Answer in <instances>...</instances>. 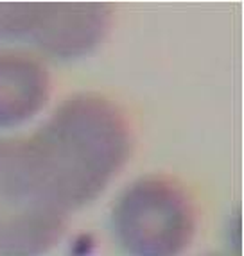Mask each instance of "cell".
I'll use <instances>...</instances> for the list:
<instances>
[{
  "label": "cell",
  "mask_w": 244,
  "mask_h": 256,
  "mask_svg": "<svg viewBox=\"0 0 244 256\" xmlns=\"http://www.w3.org/2000/svg\"><path fill=\"white\" fill-rule=\"evenodd\" d=\"M24 147L51 197L70 214L94 201L120 170L131 150L120 110L94 94L74 95Z\"/></svg>",
  "instance_id": "6da1fadb"
},
{
  "label": "cell",
  "mask_w": 244,
  "mask_h": 256,
  "mask_svg": "<svg viewBox=\"0 0 244 256\" xmlns=\"http://www.w3.org/2000/svg\"><path fill=\"white\" fill-rule=\"evenodd\" d=\"M67 218L36 176L24 140H0V256L47 252L63 235Z\"/></svg>",
  "instance_id": "7a4b0ae2"
},
{
  "label": "cell",
  "mask_w": 244,
  "mask_h": 256,
  "mask_svg": "<svg viewBox=\"0 0 244 256\" xmlns=\"http://www.w3.org/2000/svg\"><path fill=\"white\" fill-rule=\"evenodd\" d=\"M113 233L129 256H178L196 230L187 194L162 176L135 181L117 199Z\"/></svg>",
  "instance_id": "3957f363"
},
{
  "label": "cell",
  "mask_w": 244,
  "mask_h": 256,
  "mask_svg": "<svg viewBox=\"0 0 244 256\" xmlns=\"http://www.w3.org/2000/svg\"><path fill=\"white\" fill-rule=\"evenodd\" d=\"M104 2H0V42L24 40L70 60L94 50L110 27Z\"/></svg>",
  "instance_id": "277c9868"
},
{
  "label": "cell",
  "mask_w": 244,
  "mask_h": 256,
  "mask_svg": "<svg viewBox=\"0 0 244 256\" xmlns=\"http://www.w3.org/2000/svg\"><path fill=\"white\" fill-rule=\"evenodd\" d=\"M47 68L18 52H0V128L22 124L36 115L49 97Z\"/></svg>",
  "instance_id": "5b68a950"
},
{
  "label": "cell",
  "mask_w": 244,
  "mask_h": 256,
  "mask_svg": "<svg viewBox=\"0 0 244 256\" xmlns=\"http://www.w3.org/2000/svg\"><path fill=\"white\" fill-rule=\"evenodd\" d=\"M214 256H224V254H214Z\"/></svg>",
  "instance_id": "8992f818"
}]
</instances>
